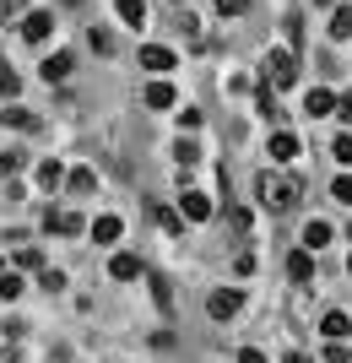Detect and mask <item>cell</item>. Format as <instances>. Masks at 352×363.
I'll list each match as a JSON object with an SVG mask.
<instances>
[{"mask_svg": "<svg viewBox=\"0 0 352 363\" xmlns=\"http://www.w3.org/2000/svg\"><path fill=\"white\" fill-rule=\"evenodd\" d=\"M347 266H352V260H347Z\"/></svg>", "mask_w": 352, "mask_h": 363, "instance_id": "43", "label": "cell"}, {"mask_svg": "<svg viewBox=\"0 0 352 363\" xmlns=\"http://www.w3.org/2000/svg\"><path fill=\"white\" fill-rule=\"evenodd\" d=\"M288 277H293V282H309V277H314V260H309V250H298V255L288 260Z\"/></svg>", "mask_w": 352, "mask_h": 363, "instance_id": "16", "label": "cell"}, {"mask_svg": "<svg viewBox=\"0 0 352 363\" xmlns=\"http://www.w3.org/2000/svg\"><path fill=\"white\" fill-rule=\"evenodd\" d=\"M244 6H249V0H217V11H222V16H239Z\"/></svg>", "mask_w": 352, "mask_h": 363, "instance_id": "35", "label": "cell"}, {"mask_svg": "<svg viewBox=\"0 0 352 363\" xmlns=\"http://www.w3.org/2000/svg\"><path fill=\"white\" fill-rule=\"evenodd\" d=\"M92 49H98V55H114V33H103V28H92Z\"/></svg>", "mask_w": 352, "mask_h": 363, "instance_id": "28", "label": "cell"}, {"mask_svg": "<svg viewBox=\"0 0 352 363\" xmlns=\"http://www.w3.org/2000/svg\"><path fill=\"white\" fill-rule=\"evenodd\" d=\"M152 298H157V309H163V315L174 309V293H169V282H163V277H152Z\"/></svg>", "mask_w": 352, "mask_h": 363, "instance_id": "24", "label": "cell"}, {"mask_svg": "<svg viewBox=\"0 0 352 363\" xmlns=\"http://www.w3.org/2000/svg\"><path fill=\"white\" fill-rule=\"evenodd\" d=\"M65 184H71L76 196H87V190H92V168H76V174H65Z\"/></svg>", "mask_w": 352, "mask_h": 363, "instance_id": "25", "label": "cell"}, {"mask_svg": "<svg viewBox=\"0 0 352 363\" xmlns=\"http://www.w3.org/2000/svg\"><path fill=\"white\" fill-rule=\"evenodd\" d=\"M11 11H22V0H0V16H11Z\"/></svg>", "mask_w": 352, "mask_h": 363, "instance_id": "38", "label": "cell"}, {"mask_svg": "<svg viewBox=\"0 0 352 363\" xmlns=\"http://www.w3.org/2000/svg\"><path fill=\"white\" fill-rule=\"evenodd\" d=\"M141 65H147V71H174V49L147 44V49H141Z\"/></svg>", "mask_w": 352, "mask_h": 363, "instance_id": "9", "label": "cell"}, {"mask_svg": "<svg viewBox=\"0 0 352 363\" xmlns=\"http://www.w3.org/2000/svg\"><path fill=\"white\" fill-rule=\"evenodd\" d=\"M320 331H325V336H331V342H341V336H347V331H352V320H347V315H336V309H331V315H325V320H320Z\"/></svg>", "mask_w": 352, "mask_h": 363, "instance_id": "17", "label": "cell"}, {"mask_svg": "<svg viewBox=\"0 0 352 363\" xmlns=\"http://www.w3.org/2000/svg\"><path fill=\"white\" fill-rule=\"evenodd\" d=\"M341 120H352V92H347V98H341Z\"/></svg>", "mask_w": 352, "mask_h": 363, "instance_id": "39", "label": "cell"}, {"mask_svg": "<svg viewBox=\"0 0 352 363\" xmlns=\"http://www.w3.org/2000/svg\"><path fill=\"white\" fill-rule=\"evenodd\" d=\"M331 152H336L341 163H347V168H352V136H336V147H331Z\"/></svg>", "mask_w": 352, "mask_h": 363, "instance_id": "33", "label": "cell"}, {"mask_svg": "<svg viewBox=\"0 0 352 363\" xmlns=\"http://www.w3.org/2000/svg\"><path fill=\"white\" fill-rule=\"evenodd\" d=\"M38 288H49V293L65 288V272H55V266H49V272H38Z\"/></svg>", "mask_w": 352, "mask_h": 363, "instance_id": "29", "label": "cell"}, {"mask_svg": "<svg viewBox=\"0 0 352 363\" xmlns=\"http://www.w3.org/2000/svg\"><path fill=\"white\" fill-rule=\"evenodd\" d=\"M255 190H261V206H271V212H293L298 206V179L293 174H261Z\"/></svg>", "mask_w": 352, "mask_h": 363, "instance_id": "1", "label": "cell"}, {"mask_svg": "<svg viewBox=\"0 0 352 363\" xmlns=\"http://www.w3.org/2000/svg\"><path fill=\"white\" fill-rule=\"evenodd\" d=\"M16 87H22V82H16V71H0V92H6V98H16Z\"/></svg>", "mask_w": 352, "mask_h": 363, "instance_id": "34", "label": "cell"}, {"mask_svg": "<svg viewBox=\"0 0 352 363\" xmlns=\"http://www.w3.org/2000/svg\"><path fill=\"white\" fill-rule=\"evenodd\" d=\"M38 184H44V190H60V184H65V168H60V157L38 163Z\"/></svg>", "mask_w": 352, "mask_h": 363, "instance_id": "12", "label": "cell"}, {"mask_svg": "<svg viewBox=\"0 0 352 363\" xmlns=\"http://www.w3.org/2000/svg\"><path fill=\"white\" fill-rule=\"evenodd\" d=\"M71 65H76V60H71V49H55V55L44 60V82H49V87H55V82H65V76H71Z\"/></svg>", "mask_w": 352, "mask_h": 363, "instance_id": "6", "label": "cell"}, {"mask_svg": "<svg viewBox=\"0 0 352 363\" xmlns=\"http://www.w3.org/2000/svg\"><path fill=\"white\" fill-rule=\"evenodd\" d=\"M114 11H120L130 28H141V22H147V0H114Z\"/></svg>", "mask_w": 352, "mask_h": 363, "instance_id": "14", "label": "cell"}, {"mask_svg": "<svg viewBox=\"0 0 352 363\" xmlns=\"http://www.w3.org/2000/svg\"><path fill=\"white\" fill-rule=\"evenodd\" d=\"M320 244H331V223H320V217H314V223L304 228V250H320Z\"/></svg>", "mask_w": 352, "mask_h": 363, "instance_id": "15", "label": "cell"}, {"mask_svg": "<svg viewBox=\"0 0 352 363\" xmlns=\"http://www.w3.org/2000/svg\"><path fill=\"white\" fill-rule=\"evenodd\" d=\"M325 363H352V352L347 347H325Z\"/></svg>", "mask_w": 352, "mask_h": 363, "instance_id": "36", "label": "cell"}, {"mask_svg": "<svg viewBox=\"0 0 352 363\" xmlns=\"http://www.w3.org/2000/svg\"><path fill=\"white\" fill-rule=\"evenodd\" d=\"M108 277H114V282H136V277H141V260L136 255H114V260H108Z\"/></svg>", "mask_w": 352, "mask_h": 363, "instance_id": "10", "label": "cell"}, {"mask_svg": "<svg viewBox=\"0 0 352 363\" xmlns=\"http://www.w3.org/2000/svg\"><path fill=\"white\" fill-rule=\"evenodd\" d=\"M239 363H266V352H255V347H244V352H239Z\"/></svg>", "mask_w": 352, "mask_h": 363, "instance_id": "37", "label": "cell"}, {"mask_svg": "<svg viewBox=\"0 0 352 363\" xmlns=\"http://www.w3.org/2000/svg\"><path fill=\"white\" fill-rule=\"evenodd\" d=\"M0 266H6V260H0Z\"/></svg>", "mask_w": 352, "mask_h": 363, "instance_id": "41", "label": "cell"}, {"mask_svg": "<svg viewBox=\"0 0 352 363\" xmlns=\"http://www.w3.org/2000/svg\"><path fill=\"white\" fill-rule=\"evenodd\" d=\"M0 125H6V130H38V114L22 108V104H6L0 108Z\"/></svg>", "mask_w": 352, "mask_h": 363, "instance_id": "4", "label": "cell"}, {"mask_svg": "<svg viewBox=\"0 0 352 363\" xmlns=\"http://www.w3.org/2000/svg\"><path fill=\"white\" fill-rule=\"evenodd\" d=\"M304 108H309V114H331V108H336V98H331L325 87H314V92L304 98Z\"/></svg>", "mask_w": 352, "mask_h": 363, "instance_id": "20", "label": "cell"}, {"mask_svg": "<svg viewBox=\"0 0 352 363\" xmlns=\"http://www.w3.org/2000/svg\"><path fill=\"white\" fill-rule=\"evenodd\" d=\"M331 196H336V201H347V206H352V174H347V179H336V184H331Z\"/></svg>", "mask_w": 352, "mask_h": 363, "instance_id": "32", "label": "cell"}, {"mask_svg": "<svg viewBox=\"0 0 352 363\" xmlns=\"http://www.w3.org/2000/svg\"><path fill=\"white\" fill-rule=\"evenodd\" d=\"M71 6H76V0H71Z\"/></svg>", "mask_w": 352, "mask_h": 363, "instance_id": "42", "label": "cell"}, {"mask_svg": "<svg viewBox=\"0 0 352 363\" xmlns=\"http://www.w3.org/2000/svg\"><path fill=\"white\" fill-rule=\"evenodd\" d=\"M141 98H147V108H174V87H169V82H152Z\"/></svg>", "mask_w": 352, "mask_h": 363, "instance_id": "13", "label": "cell"}, {"mask_svg": "<svg viewBox=\"0 0 352 363\" xmlns=\"http://www.w3.org/2000/svg\"><path fill=\"white\" fill-rule=\"evenodd\" d=\"M304 44V22H298V11H288V49Z\"/></svg>", "mask_w": 352, "mask_h": 363, "instance_id": "27", "label": "cell"}, {"mask_svg": "<svg viewBox=\"0 0 352 363\" xmlns=\"http://www.w3.org/2000/svg\"><path fill=\"white\" fill-rule=\"evenodd\" d=\"M261 71H266L271 87H293V82H298V55H293V49H271Z\"/></svg>", "mask_w": 352, "mask_h": 363, "instance_id": "2", "label": "cell"}, {"mask_svg": "<svg viewBox=\"0 0 352 363\" xmlns=\"http://www.w3.org/2000/svg\"><path fill=\"white\" fill-rule=\"evenodd\" d=\"M92 239H98V244H114V239H120V217H98V223H92Z\"/></svg>", "mask_w": 352, "mask_h": 363, "instance_id": "19", "label": "cell"}, {"mask_svg": "<svg viewBox=\"0 0 352 363\" xmlns=\"http://www.w3.org/2000/svg\"><path fill=\"white\" fill-rule=\"evenodd\" d=\"M271 157H276V163L298 157V136H293V130H276V136H271Z\"/></svg>", "mask_w": 352, "mask_h": 363, "instance_id": "11", "label": "cell"}, {"mask_svg": "<svg viewBox=\"0 0 352 363\" xmlns=\"http://www.w3.org/2000/svg\"><path fill=\"white\" fill-rule=\"evenodd\" d=\"M179 33H184V38H190V44H195V49H200V22H195V16H190V11H184V16H179Z\"/></svg>", "mask_w": 352, "mask_h": 363, "instance_id": "26", "label": "cell"}, {"mask_svg": "<svg viewBox=\"0 0 352 363\" xmlns=\"http://www.w3.org/2000/svg\"><path fill=\"white\" fill-rule=\"evenodd\" d=\"M44 228H49V233H81V217H76V212H55V206H49V212H44Z\"/></svg>", "mask_w": 352, "mask_h": 363, "instance_id": "8", "label": "cell"}, {"mask_svg": "<svg viewBox=\"0 0 352 363\" xmlns=\"http://www.w3.org/2000/svg\"><path fill=\"white\" fill-rule=\"evenodd\" d=\"M157 223L169 228V233H184V217H174V212H169V206H157Z\"/></svg>", "mask_w": 352, "mask_h": 363, "instance_id": "30", "label": "cell"}, {"mask_svg": "<svg viewBox=\"0 0 352 363\" xmlns=\"http://www.w3.org/2000/svg\"><path fill=\"white\" fill-rule=\"evenodd\" d=\"M0 363H22V358H16V352H0Z\"/></svg>", "mask_w": 352, "mask_h": 363, "instance_id": "40", "label": "cell"}, {"mask_svg": "<svg viewBox=\"0 0 352 363\" xmlns=\"http://www.w3.org/2000/svg\"><path fill=\"white\" fill-rule=\"evenodd\" d=\"M184 217H190V223H206V217H212V196H200V190H184Z\"/></svg>", "mask_w": 352, "mask_h": 363, "instance_id": "7", "label": "cell"}, {"mask_svg": "<svg viewBox=\"0 0 352 363\" xmlns=\"http://www.w3.org/2000/svg\"><path fill=\"white\" fill-rule=\"evenodd\" d=\"M49 28H55V16H49V11H28V16H22V38H28V44H44Z\"/></svg>", "mask_w": 352, "mask_h": 363, "instance_id": "5", "label": "cell"}, {"mask_svg": "<svg viewBox=\"0 0 352 363\" xmlns=\"http://www.w3.org/2000/svg\"><path fill=\"white\" fill-rule=\"evenodd\" d=\"M174 157H179V168H190V163H200V147H195V141H184V136H179V147H174Z\"/></svg>", "mask_w": 352, "mask_h": 363, "instance_id": "21", "label": "cell"}, {"mask_svg": "<svg viewBox=\"0 0 352 363\" xmlns=\"http://www.w3.org/2000/svg\"><path fill=\"white\" fill-rule=\"evenodd\" d=\"M16 168H22V152H0V179H6V174H16Z\"/></svg>", "mask_w": 352, "mask_h": 363, "instance_id": "31", "label": "cell"}, {"mask_svg": "<svg viewBox=\"0 0 352 363\" xmlns=\"http://www.w3.org/2000/svg\"><path fill=\"white\" fill-rule=\"evenodd\" d=\"M0 298H22V277L16 272H0Z\"/></svg>", "mask_w": 352, "mask_h": 363, "instance_id": "23", "label": "cell"}, {"mask_svg": "<svg viewBox=\"0 0 352 363\" xmlns=\"http://www.w3.org/2000/svg\"><path fill=\"white\" fill-rule=\"evenodd\" d=\"M16 266H28V272H38V266H44V255H38V244H22V250H16Z\"/></svg>", "mask_w": 352, "mask_h": 363, "instance_id": "22", "label": "cell"}, {"mask_svg": "<svg viewBox=\"0 0 352 363\" xmlns=\"http://www.w3.org/2000/svg\"><path fill=\"white\" fill-rule=\"evenodd\" d=\"M331 38H352V6H336V11H331Z\"/></svg>", "mask_w": 352, "mask_h": 363, "instance_id": "18", "label": "cell"}, {"mask_svg": "<svg viewBox=\"0 0 352 363\" xmlns=\"http://www.w3.org/2000/svg\"><path fill=\"white\" fill-rule=\"evenodd\" d=\"M239 303H244V298H239L233 288H217L212 298H206V315H212V320H233V315H239Z\"/></svg>", "mask_w": 352, "mask_h": 363, "instance_id": "3", "label": "cell"}]
</instances>
